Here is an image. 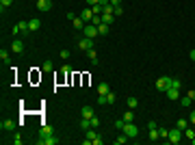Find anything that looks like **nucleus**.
Wrapping results in <instances>:
<instances>
[{
    "mask_svg": "<svg viewBox=\"0 0 195 145\" xmlns=\"http://www.w3.org/2000/svg\"><path fill=\"white\" fill-rule=\"evenodd\" d=\"M100 126V121H98V117H91V128H98Z\"/></svg>",
    "mask_w": 195,
    "mask_h": 145,
    "instance_id": "37998d69",
    "label": "nucleus"
},
{
    "mask_svg": "<svg viewBox=\"0 0 195 145\" xmlns=\"http://www.w3.org/2000/svg\"><path fill=\"white\" fill-rule=\"evenodd\" d=\"M80 115L85 119H91V117H96V110H93V106H83L80 108Z\"/></svg>",
    "mask_w": 195,
    "mask_h": 145,
    "instance_id": "1a4fd4ad",
    "label": "nucleus"
},
{
    "mask_svg": "<svg viewBox=\"0 0 195 145\" xmlns=\"http://www.w3.org/2000/svg\"><path fill=\"white\" fill-rule=\"evenodd\" d=\"M182 134H184V132H182V130L176 126V128H171V130H169V137H167V141L176 145V143H180V141H182Z\"/></svg>",
    "mask_w": 195,
    "mask_h": 145,
    "instance_id": "f03ea898",
    "label": "nucleus"
},
{
    "mask_svg": "<svg viewBox=\"0 0 195 145\" xmlns=\"http://www.w3.org/2000/svg\"><path fill=\"white\" fill-rule=\"evenodd\" d=\"M93 15H96V13H93V9H89V7H87V9H83V13H80V17H83L85 22H91V20H93Z\"/></svg>",
    "mask_w": 195,
    "mask_h": 145,
    "instance_id": "9b49d317",
    "label": "nucleus"
},
{
    "mask_svg": "<svg viewBox=\"0 0 195 145\" xmlns=\"http://www.w3.org/2000/svg\"><path fill=\"white\" fill-rule=\"evenodd\" d=\"M191 141H193V145H195V137H193V139H191Z\"/></svg>",
    "mask_w": 195,
    "mask_h": 145,
    "instance_id": "603ef678",
    "label": "nucleus"
},
{
    "mask_svg": "<svg viewBox=\"0 0 195 145\" xmlns=\"http://www.w3.org/2000/svg\"><path fill=\"white\" fill-rule=\"evenodd\" d=\"M96 137H98L96 128H89V130H85V141H83V143H85V145H91Z\"/></svg>",
    "mask_w": 195,
    "mask_h": 145,
    "instance_id": "0eeeda50",
    "label": "nucleus"
},
{
    "mask_svg": "<svg viewBox=\"0 0 195 145\" xmlns=\"http://www.w3.org/2000/svg\"><path fill=\"white\" fill-rule=\"evenodd\" d=\"M80 128H83V130H89V128H91V119H85V117H83V121H80Z\"/></svg>",
    "mask_w": 195,
    "mask_h": 145,
    "instance_id": "393cba45",
    "label": "nucleus"
},
{
    "mask_svg": "<svg viewBox=\"0 0 195 145\" xmlns=\"http://www.w3.org/2000/svg\"><path fill=\"white\" fill-rule=\"evenodd\" d=\"M189 56H191V61H195V50H191V52H189Z\"/></svg>",
    "mask_w": 195,
    "mask_h": 145,
    "instance_id": "09e8293b",
    "label": "nucleus"
},
{
    "mask_svg": "<svg viewBox=\"0 0 195 145\" xmlns=\"http://www.w3.org/2000/svg\"><path fill=\"white\" fill-rule=\"evenodd\" d=\"M121 13H124V9H121V4H119V7H115V9H113V15H115V17H119V15H121Z\"/></svg>",
    "mask_w": 195,
    "mask_h": 145,
    "instance_id": "c756f323",
    "label": "nucleus"
},
{
    "mask_svg": "<svg viewBox=\"0 0 195 145\" xmlns=\"http://www.w3.org/2000/svg\"><path fill=\"white\" fill-rule=\"evenodd\" d=\"M180 104H182V106H191V104H193V100H191L189 96H184V97H180Z\"/></svg>",
    "mask_w": 195,
    "mask_h": 145,
    "instance_id": "bb28decb",
    "label": "nucleus"
},
{
    "mask_svg": "<svg viewBox=\"0 0 195 145\" xmlns=\"http://www.w3.org/2000/svg\"><path fill=\"white\" fill-rule=\"evenodd\" d=\"M124 121H135V113H132V108L124 113Z\"/></svg>",
    "mask_w": 195,
    "mask_h": 145,
    "instance_id": "5701e85b",
    "label": "nucleus"
},
{
    "mask_svg": "<svg viewBox=\"0 0 195 145\" xmlns=\"http://www.w3.org/2000/svg\"><path fill=\"white\" fill-rule=\"evenodd\" d=\"M191 121H193V124H195V110H193V113H191Z\"/></svg>",
    "mask_w": 195,
    "mask_h": 145,
    "instance_id": "3c124183",
    "label": "nucleus"
},
{
    "mask_svg": "<svg viewBox=\"0 0 195 145\" xmlns=\"http://www.w3.org/2000/svg\"><path fill=\"white\" fill-rule=\"evenodd\" d=\"M158 132H160V139H167L169 137V130L167 128H158Z\"/></svg>",
    "mask_w": 195,
    "mask_h": 145,
    "instance_id": "473e14b6",
    "label": "nucleus"
},
{
    "mask_svg": "<svg viewBox=\"0 0 195 145\" xmlns=\"http://www.w3.org/2000/svg\"><path fill=\"white\" fill-rule=\"evenodd\" d=\"M72 24H74V28H76V30H83V28L87 26V24H85V20H83L80 15H78V17H74V20H72Z\"/></svg>",
    "mask_w": 195,
    "mask_h": 145,
    "instance_id": "ddd939ff",
    "label": "nucleus"
},
{
    "mask_svg": "<svg viewBox=\"0 0 195 145\" xmlns=\"http://www.w3.org/2000/svg\"><path fill=\"white\" fill-rule=\"evenodd\" d=\"M104 143V139H102V134H98L96 139H93V145H102Z\"/></svg>",
    "mask_w": 195,
    "mask_h": 145,
    "instance_id": "a19ab883",
    "label": "nucleus"
},
{
    "mask_svg": "<svg viewBox=\"0 0 195 145\" xmlns=\"http://www.w3.org/2000/svg\"><path fill=\"white\" fill-rule=\"evenodd\" d=\"M158 139H160L158 128H152V130H150V141H158Z\"/></svg>",
    "mask_w": 195,
    "mask_h": 145,
    "instance_id": "412c9836",
    "label": "nucleus"
},
{
    "mask_svg": "<svg viewBox=\"0 0 195 145\" xmlns=\"http://www.w3.org/2000/svg\"><path fill=\"white\" fill-rule=\"evenodd\" d=\"M178 128H180V130L184 132V130L189 128V121H187V119H178Z\"/></svg>",
    "mask_w": 195,
    "mask_h": 145,
    "instance_id": "a878e982",
    "label": "nucleus"
},
{
    "mask_svg": "<svg viewBox=\"0 0 195 145\" xmlns=\"http://www.w3.org/2000/svg\"><path fill=\"white\" fill-rule=\"evenodd\" d=\"M111 4H113V7H119V4H121V0H111Z\"/></svg>",
    "mask_w": 195,
    "mask_h": 145,
    "instance_id": "de8ad7c7",
    "label": "nucleus"
},
{
    "mask_svg": "<svg viewBox=\"0 0 195 145\" xmlns=\"http://www.w3.org/2000/svg\"><path fill=\"white\" fill-rule=\"evenodd\" d=\"M20 33H22V30H20V24H15V26H13V35H20Z\"/></svg>",
    "mask_w": 195,
    "mask_h": 145,
    "instance_id": "a18cd8bd",
    "label": "nucleus"
},
{
    "mask_svg": "<svg viewBox=\"0 0 195 145\" xmlns=\"http://www.w3.org/2000/svg\"><path fill=\"white\" fill-rule=\"evenodd\" d=\"M37 143H39V145H56V143H59V139H56L54 134H48V137H39Z\"/></svg>",
    "mask_w": 195,
    "mask_h": 145,
    "instance_id": "39448f33",
    "label": "nucleus"
},
{
    "mask_svg": "<svg viewBox=\"0 0 195 145\" xmlns=\"http://www.w3.org/2000/svg\"><path fill=\"white\" fill-rule=\"evenodd\" d=\"M20 30H22V35H28V33H31V28H28V22H20Z\"/></svg>",
    "mask_w": 195,
    "mask_h": 145,
    "instance_id": "4be33fe9",
    "label": "nucleus"
},
{
    "mask_svg": "<svg viewBox=\"0 0 195 145\" xmlns=\"http://www.w3.org/2000/svg\"><path fill=\"white\" fill-rule=\"evenodd\" d=\"M48 134H54V130H52V126L44 124V126L39 128V137H48Z\"/></svg>",
    "mask_w": 195,
    "mask_h": 145,
    "instance_id": "2eb2a0df",
    "label": "nucleus"
},
{
    "mask_svg": "<svg viewBox=\"0 0 195 145\" xmlns=\"http://www.w3.org/2000/svg\"><path fill=\"white\" fill-rule=\"evenodd\" d=\"M37 9L39 11H50L52 9V0H37Z\"/></svg>",
    "mask_w": 195,
    "mask_h": 145,
    "instance_id": "9d476101",
    "label": "nucleus"
},
{
    "mask_svg": "<svg viewBox=\"0 0 195 145\" xmlns=\"http://www.w3.org/2000/svg\"><path fill=\"white\" fill-rule=\"evenodd\" d=\"M171 87H176V89H180V87H182V82H180V80H176V78H171Z\"/></svg>",
    "mask_w": 195,
    "mask_h": 145,
    "instance_id": "ea45409f",
    "label": "nucleus"
},
{
    "mask_svg": "<svg viewBox=\"0 0 195 145\" xmlns=\"http://www.w3.org/2000/svg\"><path fill=\"white\" fill-rule=\"evenodd\" d=\"M22 141H24L22 134H15V137H13V145H22Z\"/></svg>",
    "mask_w": 195,
    "mask_h": 145,
    "instance_id": "c9c22d12",
    "label": "nucleus"
},
{
    "mask_svg": "<svg viewBox=\"0 0 195 145\" xmlns=\"http://www.w3.org/2000/svg\"><path fill=\"white\" fill-rule=\"evenodd\" d=\"M187 96H189V97H191V100H193V102H195V89H191V91H189Z\"/></svg>",
    "mask_w": 195,
    "mask_h": 145,
    "instance_id": "49530a36",
    "label": "nucleus"
},
{
    "mask_svg": "<svg viewBox=\"0 0 195 145\" xmlns=\"http://www.w3.org/2000/svg\"><path fill=\"white\" fill-rule=\"evenodd\" d=\"M69 54H72L69 50H61V58H63V61H67V58H69Z\"/></svg>",
    "mask_w": 195,
    "mask_h": 145,
    "instance_id": "58836bf2",
    "label": "nucleus"
},
{
    "mask_svg": "<svg viewBox=\"0 0 195 145\" xmlns=\"http://www.w3.org/2000/svg\"><path fill=\"white\" fill-rule=\"evenodd\" d=\"M124 126H126L124 119H117V121H115V128H117V130H124Z\"/></svg>",
    "mask_w": 195,
    "mask_h": 145,
    "instance_id": "2f4dec72",
    "label": "nucleus"
},
{
    "mask_svg": "<svg viewBox=\"0 0 195 145\" xmlns=\"http://www.w3.org/2000/svg\"><path fill=\"white\" fill-rule=\"evenodd\" d=\"M83 35H85V37H91V39H93L96 35H100V33H98V26H96V24H91V22H89V24H87V26L83 28Z\"/></svg>",
    "mask_w": 195,
    "mask_h": 145,
    "instance_id": "20e7f679",
    "label": "nucleus"
},
{
    "mask_svg": "<svg viewBox=\"0 0 195 145\" xmlns=\"http://www.w3.org/2000/svg\"><path fill=\"white\" fill-rule=\"evenodd\" d=\"M102 22H104V24H108V26H111V24H113V22H115V15H113V13H102Z\"/></svg>",
    "mask_w": 195,
    "mask_h": 145,
    "instance_id": "f3484780",
    "label": "nucleus"
},
{
    "mask_svg": "<svg viewBox=\"0 0 195 145\" xmlns=\"http://www.w3.org/2000/svg\"><path fill=\"white\" fill-rule=\"evenodd\" d=\"M152 128H158V124L156 121H147V130H152Z\"/></svg>",
    "mask_w": 195,
    "mask_h": 145,
    "instance_id": "c03bdc74",
    "label": "nucleus"
},
{
    "mask_svg": "<svg viewBox=\"0 0 195 145\" xmlns=\"http://www.w3.org/2000/svg\"><path fill=\"white\" fill-rule=\"evenodd\" d=\"M11 4H13V0H0V9H2V11H4V9H9Z\"/></svg>",
    "mask_w": 195,
    "mask_h": 145,
    "instance_id": "c85d7f7f",
    "label": "nucleus"
},
{
    "mask_svg": "<svg viewBox=\"0 0 195 145\" xmlns=\"http://www.w3.org/2000/svg\"><path fill=\"white\" fill-rule=\"evenodd\" d=\"M0 58H2L4 63H9V52H7V50H0Z\"/></svg>",
    "mask_w": 195,
    "mask_h": 145,
    "instance_id": "7c9ffc66",
    "label": "nucleus"
},
{
    "mask_svg": "<svg viewBox=\"0 0 195 145\" xmlns=\"http://www.w3.org/2000/svg\"><path fill=\"white\" fill-rule=\"evenodd\" d=\"M108 91H111V89H108L106 82H100V85H98V93H100V96H106Z\"/></svg>",
    "mask_w": 195,
    "mask_h": 145,
    "instance_id": "6ab92c4d",
    "label": "nucleus"
},
{
    "mask_svg": "<svg viewBox=\"0 0 195 145\" xmlns=\"http://www.w3.org/2000/svg\"><path fill=\"white\" fill-rule=\"evenodd\" d=\"M126 104H128V108H132V110H135V108L139 106V100H137V97H128V100H126Z\"/></svg>",
    "mask_w": 195,
    "mask_h": 145,
    "instance_id": "aec40b11",
    "label": "nucleus"
},
{
    "mask_svg": "<svg viewBox=\"0 0 195 145\" xmlns=\"http://www.w3.org/2000/svg\"><path fill=\"white\" fill-rule=\"evenodd\" d=\"M0 128H2V130H15V121H13V119H2Z\"/></svg>",
    "mask_w": 195,
    "mask_h": 145,
    "instance_id": "4468645a",
    "label": "nucleus"
},
{
    "mask_svg": "<svg viewBox=\"0 0 195 145\" xmlns=\"http://www.w3.org/2000/svg\"><path fill=\"white\" fill-rule=\"evenodd\" d=\"M126 141H128V137H126V134H121V137H117V139H115V143H117V145L126 143Z\"/></svg>",
    "mask_w": 195,
    "mask_h": 145,
    "instance_id": "72a5a7b5",
    "label": "nucleus"
},
{
    "mask_svg": "<svg viewBox=\"0 0 195 145\" xmlns=\"http://www.w3.org/2000/svg\"><path fill=\"white\" fill-rule=\"evenodd\" d=\"M91 24H96V26H100V24H102V15H93V20H91Z\"/></svg>",
    "mask_w": 195,
    "mask_h": 145,
    "instance_id": "e433bc0d",
    "label": "nucleus"
},
{
    "mask_svg": "<svg viewBox=\"0 0 195 145\" xmlns=\"http://www.w3.org/2000/svg\"><path fill=\"white\" fill-rule=\"evenodd\" d=\"M165 96H167V100H178V97H180V89H176V87H169V91H167Z\"/></svg>",
    "mask_w": 195,
    "mask_h": 145,
    "instance_id": "f8f14e48",
    "label": "nucleus"
},
{
    "mask_svg": "<svg viewBox=\"0 0 195 145\" xmlns=\"http://www.w3.org/2000/svg\"><path fill=\"white\" fill-rule=\"evenodd\" d=\"M184 137H187V139H193V137H195V130L187 128V130H184Z\"/></svg>",
    "mask_w": 195,
    "mask_h": 145,
    "instance_id": "f704fd0d",
    "label": "nucleus"
},
{
    "mask_svg": "<svg viewBox=\"0 0 195 145\" xmlns=\"http://www.w3.org/2000/svg\"><path fill=\"white\" fill-rule=\"evenodd\" d=\"M115 100H117V96H115L113 91H108V93H106V102H108V104H115Z\"/></svg>",
    "mask_w": 195,
    "mask_h": 145,
    "instance_id": "cd10ccee",
    "label": "nucleus"
},
{
    "mask_svg": "<svg viewBox=\"0 0 195 145\" xmlns=\"http://www.w3.org/2000/svg\"><path fill=\"white\" fill-rule=\"evenodd\" d=\"M169 87H171V78H169V76H160V78L156 80V89H158L160 93H167Z\"/></svg>",
    "mask_w": 195,
    "mask_h": 145,
    "instance_id": "f257e3e1",
    "label": "nucleus"
},
{
    "mask_svg": "<svg viewBox=\"0 0 195 145\" xmlns=\"http://www.w3.org/2000/svg\"><path fill=\"white\" fill-rule=\"evenodd\" d=\"M87 56H89L91 65H98V54H96V50H93V48H91V50H87Z\"/></svg>",
    "mask_w": 195,
    "mask_h": 145,
    "instance_id": "a211bd4d",
    "label": "nucleus"
},
{
    "mask_svg": "<svg viewBox=\"0 0 195 145\" xmlns=\"http://www.w3.org/2000/svg\"><path fill=\"white\" fill-rule=\"evenodd\" d=\"M78 48L85 50V52H87V50H91V48H93V39H91V37H83V39L78 41Z\"/></svg>",
    "mask_w": 195,
    "mask_h": 145,
    "instance_id": "423d86ee",
    "label": "nucleus"
},
{
    "mask_svg": "<svg viewBox=\"0 0 195 145\" xmlns=\"http://www.w3.org/2000/svg\"><path fill=\"white\" fill-rule=\"evenodd\" d=\"M121 132H124L128 139H135V137L139 134V128H137L132 121H126V126H124V130H121Z\"/></svg>",
    "mask_w": 195,
    "mask_h": 145,
    "instance_id": "7ed1b4c3",
    "label": "nucleus"
},
{
    "mask_svg": "<svg viewBox=\"0 0 195 145\" xmlns=\"http://www.w3.org/2000/svg\"><path fill=\"white\" fill-rule=\"evenodd\" d=\"M39 26H41V22H39L37 17H33V20H28V28H31V33H35V30H39Z\"/></svg>",
    "mask_w": 195,
    "mask_h": 145,
    "instance_id": "dca6fc26",
    "label": "nucleus"
},
{
    "mask_svg": "<svg viewBox=\"0 0 195 145\" xmlns=\"http://www.w3.org/2000/svg\"><path fill=\"white\" fill-rule=\"evenodd\" d=\"M98 104H108V102H106V96H98Z\"/></svg>",
    "mask_w": 195,
    "mask_h": 145,
    "instance_id": "79ce46f5",
    "label": "nucleus"
},
{
    "mask_svg": "<svg viewBox=\"0 0 195 145\" xmlns=\"http://www.w3.org/2000/svg\"><path fill=\"white\" fill-rule=\"evenodd\" d=\"M52 67H54V65H52V61H46V63H44V72H50V69H52Z\"/></svg>",
    "mask_w": 195,
    "mask_h": 145,
    "instance_id": "4c0bfd02",
    "label": "nucleus"
},
{
    "mask_svg": "<svg viewBox=\"0 0 195 145\" xmlns=\"http://www.w3.org/2000/svg\"><path fill=\"white\" fill-rule=\"evenodd\" d=\"M98 33H100V35H106V33H108V24H104V22H102V24L98 26Z\"/></svg>",
    "mask_w": 195,
    "mask_h": 145,
    "instance_id": "b1692460",
    "label": "nucleus"
},
{
    "mask_svg": "<svg viewBox=\"0 0 195 145\" xmlns=\"http://www.w3.org/2000/svg\"><path fill=\"white\" fill-rule=\"evenodd\" d=\"M87 2H89V4H91V7H93V4H98V2H100V0H87Z\"/></svg>",
    "mask_w": 195,
    "mask_h": 145,
    "instance_id": "8fccbe9b",
    "label": "nucleus"
},
{
    "mask_svg": "<svg viewBox=\"0 0 195 145\" xmlns=\"http://www.w3.org/2000/svg\"><path fill=\"white\" fill-rule=\"evenodd\" d=\"M11 50L17 52V54H22V52H24V41H22V39H13V41H11Z\"/></svg>",
    "mask_w": 195,
    "mask_h": 145,
    "instance_id": "6e6552de",
    "label": "nucleus"
}]
</instances>
